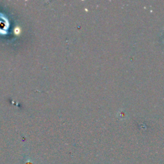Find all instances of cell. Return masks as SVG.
<instances>
[{"instance_id": "obj_1", "label": "cell", "mask_w": 164, "mask_h": 164, "mask_svg": "<svg viewBox=\"0 0 164 164\" xmlns=\"http://www.w3.org/2000/svg\"><path fill=\"white\" fill-rule=\"evenodd\" d=\"M14 33L15 35H19L21 33V28L18 26L15 28L14 29Z\"/></svg>"}]
</instances>
